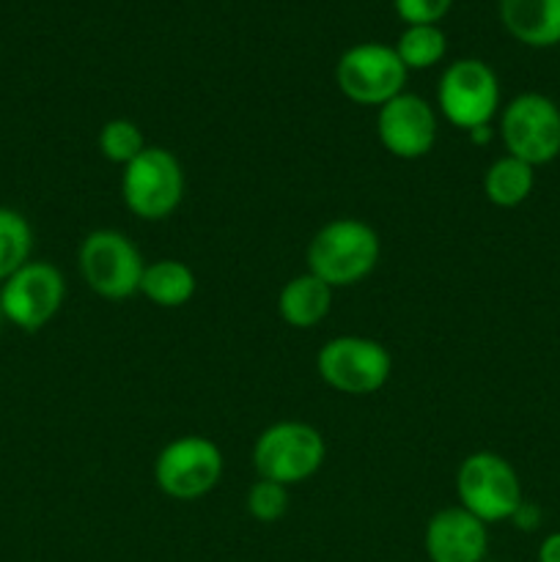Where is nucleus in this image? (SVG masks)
<instances>
[{"label":"nucleus","mask_w":560,"mask_h":562,"mask_svg":"<svg viewBox=\"0 0 560 562\" xmlns=\"http://www.w3.org/2000/svg\"><path fill=\"white\" fill-rule=\"evenodd\" d=\"M437 108L461 132L492 126L500 113V80L492 66L481 58L453 60L439 77Z\"/></svg>","instance_id":"1a4fd4ad"},{"label":"nucleus","mask_w":560,"mask_h":562,"mask_svg":"<svg viewBox=\"0 0 560 562\" xmlns=\"http://www.w3.org/2000/svg\"><path fill=\"white\" fill-rule=\"evenodd\" d=\"M406 66L395 47L382 42H360L344 49L335 64V86L349 102L362 108H382L384 102L404 93Z\"/></svg>","instance_id":"0eeeda50"},{"label":"nucleus","mask_w":560,"mask_h":562,"mask_svg":"<svg viewBox=\"0 0 560 562\" xmlns=\"http://www.w3.org/2000/svg\"><path fill=\"white\" fill-rule=\"evenodd\" d=\"M382 256L379 234L355 217L324 223L307 245V272L316 274L329 289H351L377 269Z\"/></svg>","instance_id":"f257e3e1"},{"label":"nucleus","mask_w":560,"mask_h":562,"mask_svg":"<svg viewBox=\"0 0 560 562\" xmlns=\"http://www.w3.org/2000/svg\"><path fill=\"white\" fill-rule=\"evenodd\" d=\"M77 267L93 294L115 302L141 294V280L146 272V261L135 241L115 228L91 231L80 241Z\"/></svg>","instance_id":"20e7f679"},{"label":"nucleus","mask_w":560,"mask_h":562,"mask_svg":"<svg viewBox=\"0 0 560 562\" xmlns=\"http://www.w3.org/2000/svg\"><path fill=\"white\" fill-rule=\"evenodd\" d=\"M5 322V316H3V302H0V324Z\"/></svg>","instance_id":"a878e982"},{"label":"nucleus","mask_w":560,"mask_h":562,"mask_svg":"<svg viewBox=\"0 0 560 562\" xmlns=\"http://www.w3.org/2000/svg\"><path fill=\"white\" fill-rule=\"evenodd\" d=\"M428 562H483L489 552V525L461 505L437 510L423 530Z\"/></svg>","instance_id":"ddd939ff"},{"label":"nucleus","mask_w":560,"mask_h":562,"mask_svg":"<svg viewBox=\"0 0 560 562\" xmlns=\"http://www.w3.org/2000/svg\"><path fill=\"white\" fill-rule=\"evenodd\" d=\"M456 497L461 508L478 516L483 525L511 521L525 503L514 464L492 450H475L461 459L456 470Z\"/></svg>","instance_id":"7ed1b4c3"},{"label":"nucleus","mask_w":560,"mask_h":562,"mask_svg":"<svg viewBox=\"0 0 560 562\" xmlns=\"http://www.w3.org/2000/svg\"><path fill=\"white\" fill-rule=\"evenodd\" d=\"M327 459V442L311 423L280 420L264 428L253 445V470L264 481L296 486L316 475Z\"/></svg>","instance_id":"f03ea898"},{"label":"nucleus","mask_w":560,"mask_h":562,"mask_svg":"<svg viewBox=\"0 0 560 562\" xmlns=\"http://www.w3.org/2000/svg\"><path fill=\"white\" fill-rule=\"evenodd\" d=\"M511 521H516V527H522V530H536L538 521H541V510L530 503H522Z\"/></svg>","instance_id":"b1692460"},{"label":"nucleus","mask_w":560,"mask_h":562,"mask_svg":"<svg viewBox=\"0 0 560 562\" xmlns=\"http://www.w3.org/2000/svg\"><path fill=\"white\" fill-rule=\"evenodd\" d=\"M316 371L327 387L344 395H373L390 382L393 357L379 340L362 335L329 338L316 355Z\"/></svg>","instance_id":"423d86ee"},{"label":"nucleus","mask_w":560,"mask_h":562,"mask_svg":"<svg viewBox=\"0 0 560 562\" xmlns=\"http://www.w3.org/2000/svg\"><path fill=\"white\" fill-rule=\"evenodd\" d=\"M247 514L253 516L261 525H272V521H280L289 510V488L280 486V483L264 481L258 477L250 488H247Z\"/></svg>","instance_id":"412c9836"},{"label":"nucleus","mask_w":560,"mask_h":562,"mask_svg":"<svg viewBox=\"0 0 560 562\" xmlns=\"http://www.w3.org/2000/svg\"><path fill=\"white\" fill-rule=\"evenodd\" d=\"M223 467V450L212 439L187 434L159 450L154 459V483L165 497L192 503L217 488Z\"/></svg>","instance_id":"6e6552de"},{"label":"nucleus","mask_w":560,"mask_h":562,"mask_svg":"<svg viewBox=\"0 0 560 562\" xmlns=\"http://www.w3.org/2000/svg\"><path fill=\"white\" fill-rule=\"evenodd\" d=\"M395 53L406 71H426L443 64L448 53V36L439 31V25H406L395 42Z\"/></svg>","instance_id":"a211bd4d"},{"label":"nucleus","mask_w":560,"mask_h":562,"mask_svg":"<svg viewBox=\"0 0 560 562\" xmlns=\"http://www.w3.org/2000/svg\"><path fill=\"white\" fill-rule=\"evenodd\" d=\"M329 307H333V289L311 272L291 278L278 294L280 318L294 329L318 327L329 316Z\"/></svg>","instance_id":"2eb2a0df"},{"label":"nucleus","mask_w":560,"mask_h":562,"mask_svg":"<svg viewBox=\"0 0 560 562\" xmlns=\"http://www.w3.org/2000/svg\"><path fill=\"white\" fill-rule=\"evenodd\" d=\"M393 9L404 25H439L453 0H393Z\"/></svg>","instance_id":"4be33fe9"},{"label":"nucleus","mask_w":560,"mask_h":562,"mask_svg":"<svg viewBox=\"0 0 560 562\" xmlns=\"http://www.w3.org/2000/svg\"><path fill=\"white\" fill-rule=\"evenodd\" d=\"M500 140L505 154L533 165L560 157V108L544 93L527 91L500 110Z\"/></svg>","instance_id":"9d476101"},{"label":"nucleus","mask_w":560,"mask_h":562,"mask_svg":"<svg viewBox=\"0 0 560 562\" xmlns=\"http://www.w3.org/2000/svg\"><path fill=\"white\" fill-rule=\"evenodd\" d=\"M533 187H536V168L511 154L494 159L483 173V195L497 209L522 206L533 195Z\"/></svg>","instance_id":"f3484780"},{"label":"nucleus","mask_w":560,"mask_h":562,"mask_svg":"<svg viewBox=\"0 0 560 562\" xmlns=\"http://www.w3.org/2000/svg\"><path fill=\"white\" fill-rule=\"evenodd\" d=\"M437 113L432 102L417 93H399L377 110V137L395 159H423L437 143Z\"/></svg>","instance_id":"f8f14e48"},{"label":"nucleus","mask_w":560,"mask_h":562,"mask_svg":"<svg viewBox=\"0 0 560 562\" xmlns=\"http://www.w3.org/2000/svg\"><path fill=\"white\" fill-rule=\"evenodd\" d=\"M66 300V280L55 263L27 261L0 283L5 324L22 333H38L60 313Z\"/></svg>","instance_id":"9b49d317"},{"label":"nucleus","mask_w":560,"mask_h":562,"mask_svg":"<svg viewBox=\"0 0 560 562\" xmlns=\"http://www.w3.org/2000/svg\"><path fill=\"white\" fill-rule=\"evenodd\" d=\"M538 562H560V530L549 532L541 543H538Z\"/></svg>","instance_id":"5701e85b"},{"label":"nucleus","mask_w":560,"mask_h":562,"mask_svg":"<svg viewBox=\"0 0 560 562\" xmlns=\"http://www.w3.org/2000/svg\"><path fill=\"white\" fill-rule=\"evenodd\" d=\"M33 252V228L16 209L0 206V283L25 267Z\"/></svg>","instance_id":"6ab92c4d"},{"label":"nucleus","mask_w":560,"mask_h":562,"mask_svg":"<svg viewBox=\"0 0 560 562\" xmlns=\"http://www.w3.org/2000/svg\"><path fill=\"white\" fill-rule=\"evenodd\" d=\"M146 135H143L141 126L130 119L108 121L97 135L99 154H102L108 162L121 165V168H126L132 159L141 157V154L146 151Z\"/></svg>","instance_id":"aec40b11"},{"label":"nucleus","mask_w":560,"mask_h":562,"mask_svg":"<svg viewBox=\"0 0 560 562\" xmlns=\"http://www.w3.org/2000/svg\"><path fill=\"white\" fill-rule=\"evenodd\" d=\"M467 137H470L472 143H478V146H483V143H489L494 137V130L492 126H478V130L467 132Z\"/></svg>","instance_id":"393cba45"},{"label":"nucleus","mask_w":560,"mask_h":562,"mask_svg":"<svg viewBox=\"0 0 560 562\" xmlns=\"http://www.w3.org/2000/svg\"><path fill=\"white\" fill-rule=\"evenodd\" d=\"M121 198L137 220H168L184 198V168L176 154L163 146H146L121 173Z\"/></svg>","instance_id":"39448f33"},{"label":"nucleus","mask_w":560,"mask_h":562,"mask_svg":"<svg viewBox=\"0 0 560 562\" xmlns=\"http://www.w3.org/2000/svg\"><path fill=\"white\" fill-rule=\"evenodd\" d=\"M195 272L176 258H157L146 263L141 280V294L157 307H184L195 296Z\"/></svg>","instance_id":"dca6fc26"},{"label":"nucleus","mask_w":560,"mask_h":562,"mask_svg":"<svg viewBox=\"0 0 560 562\" xmlns=\"http://www.w3.org/2000/svg\"><path fill=\"white\" fill-rule=\"evenodd\" d=\"M500 22L516 42L533 49L560 44V0H500Z\"/></svg>","instance_id":"4468645a"}]
</instances>
